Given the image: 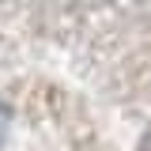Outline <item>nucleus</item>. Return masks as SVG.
<instances>
[{"mask_svg":"<svg viewBox=\"0 0 151 151\" xmlns=\"http://www.w3.org/2000/svg\"><path fill=\"white\" fill-rule=\"evenodd\" d=\"M4 129H8V110L0 106V136H4Z\"/></svg>","mask_w":151,"mask_h":151,"instance_id":"f257e3e1","label":"nucleus"},{"mask_svg":"<svg viewBox=\"0 0 151 151\" xmlns=\"http://www.w3.org/2000/svg\"><path fill=\"white\" fill-rule=\"evenodd\" d=\"M140 151H151V136H147V140H144V147H140Z\"/></svg>","mask_w":151,"mask_h":151,"instance_id":"f03ea898","label":"nucleus"}]
</instances>
